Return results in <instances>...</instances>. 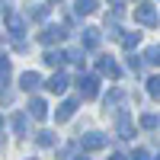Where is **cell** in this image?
<instances>
[{"mask_svg": "<svg viewBox=\"0 0 160 160\" xmlns=\"http://www.w3.org/2000/svg\"><path fill=\"white\" fill-rule=\"evenodd\" d=\"M135 19L144 22V26H154V22H157V10H154L151 3H141V7H135Z\"/></svg>", "mask_w": 160, "mask_h": 160, "instance_id": "obj_1", "label": "cell"}, {"mask_svg": "<svg viewBox=\"0 0 160 160\" xmlns=\"http://www.w3.org/2000/svg\"><path fill=\"white\" fill-rule=\"evenodd\" d=\"M96 77H80V93H83V96L87 99H93V96H96Z\"/></svg>", "mask_w": 160, "mask_h": 160, "instance_id": "obj_2", "label": "cell"}, {"mask_svg": "<svg viewBox=\"0 0 160 160\" xmlns=\"http://www.w3.org/2000/svg\"><path fill=\"white\" fill-rule=\"evenodd\" d=\"M48 90H51V93H64V90H68V77H64V74H55V77L48 80Z\"/></svg>", "mask_w": 160, "mask_h": 160, "instance_id": "obj_3", "label": "cell"}, {"mask_svg": "<svg viewBox=\"0 0 160 160\" xmlns=\"http://www.w3.org/2000/svg\"><path fill=\"white\" fill-rule=\"evenodd\" d=\"M38 38H42L45 45H51V42H61V38H64V29H45Z\"/></svg>", "mask_w": 160, "mask_h": 160, "instance_id": "obj_4", "label": "cell"}, {"mask_svg": "<svg viewBox=\"0 0 160 160\" xmlns=\"http://www.w3.org/2000/svg\"><path fill=\"white\" fill-rule=\"evenodd\" d=\"M102 144H106V138H102V135H83V148H90V151L102 148Z\"/></svg>", "mask_w": 160, "mask_h": 160, "instance_id": "obj_5", "label": "cell"}, {"mask_svg": "<svg viewBox=\"0 0 160 160\" xmlns=\"http://www.w3.org/2000/svg\"><path fill=\"white\" fill-rule=\"evenodd\" d=\"M99 71H102V74H109V77H118V68H115V61H112V58H99Z\"/></svg>", "mask_w": 160, "mask_h": 160, "instance_id": "obj_6", "label": "cell"}, {"mask_svg": "<svg viewBox=\"0 0 160 160\" xmlns=\"http://www.w3.org/2000/svg\"><path fill=\"white\" fill-rule=\"evenodd\" d=\"M74 109H77V102H64L61 109H58V122H68V118L74 115Z\"/></svg>", "mask_w": 160, "mask_h": 160, "instance_id": "obj_7", "label": "cell"}, {"mask_svg": "<svg viewBox=\"0 0 160 160\" xmlns=\"http://www.w3.org/2000/svg\"><path fill=\"white\" fill-rule=\"evenodd\" d=\"M45 64H51V68H61V64H64V51H48V55H45Z\"/></svg>", "mask_w": 160, "mask_h": 160, "instance_id": "obj_8", "label": "cell"}, {"mask_svg": "<svg viewBox=\"0 0 160 160\" xmlns=\"http://www.w3.org/2000/svg\"><path fill=\"white\" fill-rule=\"evenodd\" d=\"M38 83H42V80H38L35 71H32V74H22V90H35Z\"/></svg>", "mask_w": 160, "mask_h": 160, "instance_id": "obj_9", "label": "cell"}, {"mask_svg": "<svg viewBox=\"0 0 160 160\" xmlns=\"http://www.w3.org/2000/svg\"><path fill=\"white\" fill-rule=\"evenodd\" d=\"M83 45H87V48L99 45V32H96V29H83Z\"/></svg>", "mask_w": 160, "mask_h": 160, "instance_id": "obj_10", "label": "cell"}, {"mask_svg": "<svg viewBox=\"0 0 160 160\" xmlns=\"http://www.w3.org/2000/svg\"><path fill=\"white\" fill-rule=\"evenodd\" d=\"M29 112H32L35 118H45V102H42V99H32V102H29Z\"/></svg>", "mask_w": 160, "mask_h": 160, "instance_id": "obj_11", "label": "cell"}, {"mask_svg": "<svg viewBox=\"0 0 160 160\" xmlns=\"http://www.w3.org/2000/svg\"><path fill=\"white\" fill-rule=\"evenodd\" d=\"M148 93H151L154 99H160V77H151L148 80Z\"/></svg>", "mask_w": 160, "mask_h": 160, "instance_id": "obj_12", "label": "cell"}, {"mask_svg": "<svg viewBox=\"0 0 160 160\" xmlns=\"http://www.w3.org/2000/svg\"><path fill=\"white\" fill-rule=\"evenodd\" d=\"M96 10V3H93V0H87V3H77V13H93Z\"/></svg>", "mask_w": 160, "mask_h": 160, "instance_id": "obj_13", "label": "cell"}, {"mask_svg": "<svg viewBox=\"0 0 160 160\" xmlns=\"http://www.w3.org/2000/svg\"><path fill=\"white\" fill-rule=\"evenodd\" d=\"M138 38H141V35L135 32V35H125V38H122V42H125V48H135V45H138Z\"/></svg>", "mask_w": 160, "mask_h": 160, "instance_id": "obj_14", "label": "cell"}, {"mask_svg": "<svg viewBox=\"0 0 160 160\" xmlns=\"http://www.w3.org/2000/svg\"><path fill=\"white\" fill-rule=\"evenodd\" d=\"M38 144H42V148H48V144H55V138H51L48 131H42V135H38Z\"/></svg>", "mask_w": 160, "mask_h": 160, "instance_id": "obj_15", "label": "cell"}, {"mask_svg": "<svg viewBox=\"0 0 160 160\" xmlns=\"http://www.w3.org/2000/svg\"><path fill=\"white\" fill-rule=\"evenodd\" d=\"M148 61H151V64H160V48H151V51H148Z\"/></svg>", "mask_w": 160, "mask_h": 160, "instance_id": "obj_16", "label": "cell"}, {"mask_svg": "<svg viewBox=\"0 0 160 160\" xmlns=\"http://www.w3.org/2000/svg\"><path fill=\"white\" fill-rule=\"evenodd\" d=\"M141 125H144V128H154V125H157V115H144Z\"/></svg>", "mask_w": 160, "mask_h": 160, "instance_id": "obj_17", "label": "cell"}, {"mask_svg": "<svg viewBox=\"0 0 160 160\" xmlns=\"http://www.w3.org/2000/svg\"><path fill=\"white\" fill-rule=\"evenodd\" d=\"M7 74H10V61L0 58V77H7Z\"/></svg>", "mask_w": 160, "mask_h": 160, "instance_id": "obj_18", "label": "cell"}, {"mask_svg": "<svg viewBox=\"0 0 160 160\" xmlns=\"http://www.w3.org/2000/svg\"><path fill=\"white\" fill-rule=\"evenodd\" d=\"M131 160H151V154H148V151H135V157H131Z\"/></svg>", "mask_w": 160, "mask_h": 160, "instance_id": "obj_19", "label": "cell"}, {"mask_svg": "<svg viewBox=\"0 0 160 160\" xmlns=\"http://www.w3.org/2000/svg\"><path fill=\"white\" fill-rule=\"evenodd\" d=\"M112 160H128V157H122V154H115V157H112Z\"/></svg>", "mask_w": 160, "mask_h": 160, "instance_id": "obj_20", "label": "cell"}]
</instances>
